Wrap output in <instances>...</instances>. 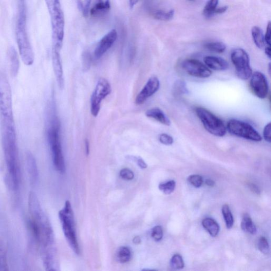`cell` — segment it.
Wrapping results in <instances>:
<instances>
[{
	"label": "cell",
	"mask_w": 271,
	"mask_h": 271,
	"mask_svg": "<svg viewBox=\"0 0 271 271\" xmlns=\"http://www.w3.org/2000/svg\"><path fill=\"white\" fill-rule=\"evenodd\" d=\"M2 147L9 185L17 190L20 184V169L15 126H1Z\"/></svg>",
	"instance_id": "1"
},
{
	"label": "cell",
	"mask_w": 271,
	"mask_h": 271,
	"mask_svg": "<svg viewBox=\"0 0 271 271\" xmlns=\"http://www.w3.org/2000/svg\"><path fill=\"white\" fill-rule=\"evenodd\" d=\"M46 122L47 138L55 168L59 172L63 173L65 172V166L60 141V123L54 101H51L48 104Z\"/></svg>",
	"instance_id": "2"
},
{
	"label": "cell",
	"mask_w": 271,
	"mask_h": 271,
	"mask_svg": "<svg viewBox=\"0 0 271 271\" xmlns=\"http://www.w3.org/2000/svg\"><path fill=\"white\" fill-rule=\"evenodd\" d=\"M29 208L32 231L42 248L43 256L47 253L48 247L52 244V232L36 194L32 192L29 196Z\"/></svg>",
	"instance_id": "3"
},
{
	"label": "cell",
	"mask_w": 271,
	"mask_h": 271,
	"mask_svg": "<svg viewBox=\"0 0 271 271\" xmlns=\"http://www.w3.org/2000/svg\"><path fill=\"white\" fill-rule=\"evenodd\" d=\"M16 35L18 49L24 63L32 65L34 54L27 30V10L25 0H18Z\"/></svg>",
	"instance_id": "4"
},
{
	"label": "cell",
	"mask_w": 271,
	"mask_h": 271,
	"mask_svg": "<svg viewBox=\"0 0 271 271\" xmlns=\"http://www.w3.org/2000/svg\"><path fill=\"white\" fill-rule=\"evenodd\" d=\"M51 19L52 49L60 51L64 37L65 19L60 0H45Z\"/></svg>",
	"instance_id": "5"
},
{
	"label": "cell",
	"mask_w": 271,
	"mask_h": 271,
	"mask_svg": "<svg viewBox=\"0 0 271 271\" xmlns=\"http://www.w3.org/2000/svg\"><path fill=\"white\" fill-rule=\"evenodd\" d=\"M12 108L9 83L5 75L0 72V124H15Z\"/></svg>",
	"instance_id": "6"
},
{
	"label": "cell",
	"mask_w": 271,
	"mask_h": 271,
	"mask_svg": "<svg viewBox=\"0 0 271 271\" xmlns=\"http://www.w3.org/2000/svg\"><path fill=\"white\" fill-rule=\"evenodd\" d=\"M62 230L69 245L76 254H79L80 249L74 229V221L70 203L66 201L63 210L59 212Z\"/></svg>",
	"instance_id": "7"
},
{
	"label": "cell",
	"mask_w": 271,
	"mask_h": 271,
	"mask_svg": "<svg viewBox=\"0 0 271 271\" xmlns=\"http://www.w3.org/2000/svg\"><path fill=\"white\" fill-rule=\"evenodd\" d=\"M196 113L206 130L210 134L219 137L226 135V127L219 118L204 108H197Z\"/></svg>",
	"instance_id": "8"
},
{
	"label": "cell",
	"mask_w": 271,
	"mask_h": 271,
	"mask_svg": "<svg viewBox=\"0 0 271 271\" xmlns=\"http://www.w3.org/2000/svg\"><path fill=\"white\" fill-rule=\"evenodd\" d=\"M227 130L232 135L253 142H259L262 138L258 131L245 121L231 120L227 122Z\"/></svg>",
	"instance_id": "9"
},
{
	"label": "cell",
	"mask_w": 271,
	"mask_h": 271,
	"mask_svg": "<svg viewBox=\"0 0 271 271\" xmlns=\"http://www.w3.org/2000/svg\"><path fill=\"white\" fill-rule=\"evenodd\" d=\"M231 60L240 79L246 80L251 77L253 71L250 66L249 56L245 51L241 48L234 50L231 54Z\"/></svg>",
	"instance_id": "10"
},
{
	"label": "cell",
	"mask_w": 271,
	"mask_h": 271,
	"mask_svg": "<svg viewBox=\"0 0 271 271\" xmlns=\"http://www.w3.org/2000/svg\"><path fill=\"white\" fill-rule=\"evenodd\" d=\"M111 90L112 89L108 80L105 78L99 79L91 98V113L93 117L98 116L101 102L111 93Z\"/></svg>",
	"instance_id": "11"
},
{
	"label": "cell",
	"mask_w": 271,
	"mask_h": 271,
	"mask_svg": "<svg viewBox=\"0 0 271 271\" xmlns=\"http://www.w3.org/2000/svg\"><path fill=\"white\" fill-rule=\"evenodd\" d=\"M184 70L189 75L198 78H208L212 72L202 62L195 59H186L182 62Z\"/></svg>",
	"instance_id": "12"
},
{
	"label": "cell",
	"mask_w": 271,
	"mask_h": 271,
	"mask_svg": "<svg viewBox=\"0 0 271 271\" xmlns=\"http://www.w3.org/2000/svg\"><path fill=\"white\" fill-rule=\"evenodd\" d=\"M250 81V88L253 93L261 99H266L269 94V85L266 76L260 72L252 74Z\"/></svg>",
	"instance_id": "13"
},
{
	"label": "cell",
	"mask_w": 271,
	"mask_h": 271,
	"mask_svg": "<svg viewBox=\"0 0 271 271\" xmlns=\"http://www.w3.org/2000/svg\"><path fill=\"white\" fill-rule=\"evenodd\" d=\"M160 87V82L156 76L149 79L141 91L137 95L135 103L137 105H143L146 101L156 93Z\"/></svg>",
	"instance_id": "14"
},
{
	"label": "cell",
	"mask_w": 271,
	"mask_h": 271,
	"mask_svg": "<svg viewBox=\"0 0 271 271\" xmlns=\"http://www.w3.org/2000/svg\"><path fill=\"white\" fill-rule=\"evenodd\" d=\"M117 37V32L115 30H111L107 33L97 45L94 52V58L96 60L101 59L113 46Z\"/></svg>",
	"instance_id": "15"
},
{
	"label": "cell",
	"mask_w": 271,
	"mask_h": 271,
	"mask_svg": "<svg viewBox=\"0 0 271 271\" xmlns=\"http://www.w3.org/2000/svg\"><path fill=\"white\" fill-rule=\"evenodd\" d=\"M52 62L56 79L59 88L62 89L64 86V78L60 51L52 49Z\"/></svg>",
	"instance_id": "16"
},
{
	"label": "cell",
	"mask_w": 271,
	"mask_h": 271,
	"mask_svg": "<svg viewBox=\"0 0 271 271\" xmlns=\"http://www.w3.org/2000/svg\"><path fill=\"white\" fill-rule=\"evenodd\" d=\"M26 169L30 182L34 184L38 178V170L35 158L30 151H28L26 156Z\"/></svg>",
	"instance_id": "17"
},
{
	"label": "cell",
	"mask_w": 271,
	"mask_h": 271,
	"mask_svg": "<svg viewBox=\"0 0 271 271\" xmlns=\"http://www.w3.org/2000/svg\"><path fill=\"white\" fill-rule=\"evenodd\" d=\"M204 62L208 67L214 71H225L229 67L228 62L220 57L208 56L204 58Z\"/></svg>",
	"instance_id": "18"
},
{
	"label": "cell",
	"mask_w": 271,
	"mask_h": 271,
	"mask_svg": "<svg viewBox=\"0 0 271 271\" xmlns=\"http://www.w3.org/2000/svg\"><path fill=\"white\" fill-rule=\"evenodd\" d=\"M110 8V0H95L90 14L93 17H98L105 15Z\"/></svg>",
	"instance_id": "19"
},
{
	"label": "cell",
	"mask_w": 271,
	"mask_h": 271,
	"mask_svg": "<svg viewBox=\"0 0 271 271\" xmlns=\"http://www.w3.org/2000/svg\"><path fill=\"white\" fill-rule=\"evenodd\" d=\"M147 117L151 118L165 126H170L171 122L169 118L167 117L163 111L158 108L149 109L145 113Z\"/></svg>",
	"instance_id": "20"
},
{
	"label": "cell",
	"mask_w": 271,
	"mask_h": 271,
	"mask_svg": "<svg viewBox=\"0 0 271 271\" xmlns=\"http://www.w3.org/2000/svg\"><path fill=\"white\" fill-rule=\"evenodd\" d=\"M8 55L10 63L11 73L14 77H16L19 71L20 61L18 53L15 48L11 47L9 48Z\"/></svg>",
	"instance_id": "21"
},
{
	"label": "cell",
	"mask_w": 271,
	"mask_h": 271,
	"mask_svg": "<svg viewBox=\"0 0 271 271\" xmlns=\"http://www.w3.org/2000/svg\"><path fill=\"white\" fill-rule=\"evenodd\" d=\"M252 35L254 42L257 47L260 49L265 48L266 44L265 36H264L263 32L260 27L254 26L252 28Z\"/></svg>",
	"instance_id": "22"
},
{
	"label": "cell",
	"mask_w": 271,
	"mask_h": 271,
	"mask_svg": "<svg viewBox=\"0 0 271 271\" xmlns=\"http://www.w3.org/2000/svg\"><path fill=\"white\" fill-rule=\"evenodd\" d=\"M241 228L243 231L252 235L255 234L257 232L256 227L253 223L251 217L247 213L243 215Z\"/></svg>",
	"instance_id": "23"
},
{
	"label": "cell",
	"mask_w": 271,
	"mask_h": 271,
	"mask_svg": "<svg viewBox=\"0 0 271 271\" xmlns=\"http://www.w3.org/2000/svg\"><path fill=\"white\" fill-rule=\"evenodd\" d=\"M202 224L206 230L213 237H216L218 235L220 227L216 221L207 218L203 220Z\"/></svg>",
	"instance_id": "24"
},
{
	"label": "cell",
	"mask_w": 271,
	"mask_h": 271,
	"mask_svg": "<svg viewBox=\"0 0 271 271\" xmlns=\"http://www.w3.org/2000/svg\"><path fill=\"white\" fill-rule=\"evenodd\" d=\"M219 3V0H210L205 6L203 15L207 18H210L215 15V11H216L217 5Z\"/></svg>",
	"instance_id": "25"
},
{
	"label": "cell",
	"mask_w": 271,
	"mask_h": 271,
	"mask_svg": "<svg viewBox=\"0 0 271 271\" xmlns=\"http://www.w3.org/2000/svg\"><path fill=\"white\" fill-rule=\"evenodd\" d=\"M6 246L4 242L0 240V271H8Z\"/></svg>",
	"instance_id": "26"
},
{
	"label": "cell",
	"mask_w": 271,
	"mask_h": 271,
	"mask_svg": "<svg viewBox=\"0 0 271 271\" xmlns=\"http://www.w3.org/2000/svg\"><path fill=\"white\" fill-rule=\"evenodd\" d=\"M117 259L120 263H127L131 258V253L130 249L127 247H121L117 252Z\"/></svg>",
	"instance_id": "27"
},
{
	"label": "cell",
	"mask_w": 271,
	"mask_h": 271,
	"mask_svg": "<svg viewBox=\"0 0 271 271\" xmlns=\"http://www.w3.org/2000/svg\"><path fill=\"white\" fill-rule=\"evenodd\" d=\"M222 213L226 222L227 228L231 229L234 225V218L229 207L225 205L222 208Z\"/></svg>",
	"instance_id": "28"
},
{
	"label": "cell",
	"mask_w": 271,
	"mask_h": 271,
	"mask_svg": "<svg viewBox=\"0 0 271 271\" xmlns=\"http://www.w3.org/2000/svg\"><path fill=\"white\" fill-rule=\"evenodd\" d=\"M204 46L207 50L217 53H224L226 50V45L221 42H208Z\"/></svg>",
	"instance_id": "29"
},
{
	"label": "cell",
	"mask_w": 271,
	"mask_h": 271,
	"mask_svg": "<svg viewBox=\"0 0 271 271\" xmlns=\"http://www.w3.org/2000/svg\"><path fill=\"white\" fill-rule=\"evenodd\" d=\"M176 186V183L175 181H170L166 183H162L159 185V189L165 194H170L175 190Z\"/></svg>",
	"instance_id": "30"
},
{
	"label": "cell",
	"mask_w": 271,
	"mask_h": 271,
	"mask_svg": "<svg viewBox=\"0 0 271 271\" xmlns=\"http://www.w3.org/2000/svg\"><path fill=\"white\" fill-rule=\"evenodd\" d=\"M171 266L174 269H182L184 267V263L182 256L176 254L172 257L171 260Z\"/></svg>",
	"instance_id": "31"
},
{
	"label": "cell",
	"mask_w": 271,
	"mask_h": 271,
	"mask_svg": "<svg viewBox=\"0 0 271 271\" xmlns=\"http://www.w3.org/2000/svg\"><path fill=\"white\" fill-rule=\"evenodd\" d=\"M174 15H175V10H173L167 12L158 11L155 13L154 18L159 20L169 21L173 18Z\"/></svg>",
	"instance_id": "32"
},
{
	"label": "cell",
	"mask_w": 271,
	"mask_h": 271,
	"mask_svg": "<svg viewBox=\"0 0 271 271\" xmlns=\"http://www.w3.org/2000/svg\"><path fill=\"white\" fill-rule=\"evenodd\" d=\"M91 1V0H76L78 8L85 17H87L88 15Z\"/></svg>",
	"instance_id": "33"
},
{
	"label": "cell",
	"mask_w": 271,
	"mask_h": 271,
	"mask_svg": "<svg viewBox=\"0 0 271 271\" xmlns=\"http://www.w3.org/2000/svg\"><path fill=\"white\" fill-rule=\"evenodd\" d=\"M258 248L263 254H268L269 253V244L266 238L262 237L260 239L258 242Z\"/></svg>",
	"instance_id": "34"
},
{
	"label": "cell",
	"mask_w": 271,
	"mask_h": 271,
	"mask_svg": "<svg viewBox=\"0 0 271 271\" xmlns=\"http://www.w3.org/2000/svg\"><path fill=\"white\" fill-rule=\"evenodd\" d=\"M188 181L193 186L198 188L203 185V179L199 175H192L188 178Z\"/></svg>",
	"instance_id": "35"
},
{
	"label": "cell",
	"mask_w": 271,
	"mask_h": 271,
	"mask_svg": "<svg viewBox=\"0 0 271 271\" xmlns=\"http://www.w3.org/2000/svg\"><path fill=\"white\" fill-rule=\"evenodd\" d=\"M151 236L153 239L159 241L162 240L163 236V232L162 228L159 226H156L152 229L151 232Z\"/></svg>",
	"instance_id": "36"
},
{
	"label": "cell",
	"mask_w": 271,
	"mask_h": 271,
	"mask_svg": "<svg viewBox=\"0 0 271 271\" xmlns=\"http://www.w3.org/2000/svg\"><path fill=\"white\" fill-rule=\"evenodd\" d=\"M158 140L159 142L161 144L167 146L171 145L174 142L173 137L165 133L159 135Z\"/></svg>",
	"instance_id": "37"
},
{
	"label": "cell",
	"mask_w": 271,
	"mask_h": 271,
	"mask_svg": "<svg viewBox=\"0 0 271 271\" xmlns=\"http://www.w3.org/2000/svg\"><path fill=\"white\" fill-rule=\"evenodd\" d=\"M120 176L123 180H131L134 178V174L130 169H123L120 171Z\"/></svg>",
	"instance_id": "38"
},
{
	"label": "cell",
	"mask_w": 271,
	"mask_h": 271,
	"mask_svg": "<svg viewBox=\"0 0 271 271\" xmlns=\"http://www.w3.org/2000/svg\"><path fill=\"white\" fill-rule=\"evenodd\" d=\"M271 123L269 122L266 125L265 128L263 130V138L265 139V140L270 143L271 142Z\"/></svg>",
	"instance_id": "39"
},
{
	"label": "cell",
	"mask_w": 271,
	"mask_h": 271,
	"mask_svg": "<svg viewBox=\"0 0 271 271\" xmlns=\"http://www.w3.org/2000/svg\"><path fill=\"white\" fill-rule=\"evenodd\" d=\"M266 44L268 46H271V23L269 22L266 35L265 36Z\"/></svg>",
	"instance_id": "40"
},
{
	"label": "cell",
	"mask_w": 271,
	"mask_h": 271,
	"mask_svg": "<svg viewBox=\"0 0 271 271\" xmlns=\"http://www.w3.org/2000/svg\"><path fill=\"white\" fill-rule=\"evenodd\" d=\"M136 162L137 164L140 168L142 169H145L148 168V165L143 160L142 158L137 157L136 158Z\"/></svg>",
	"instance_id": "41"
},
{
	"label": "cell",
	"mask_w": 271,
	"mask_h": 271,
	"mask_svg": "<svg viewBox=\"0 0 271 271\" xmlns=\"http://www.w3.org/2000/svg\"><path fill=\"white\" fill-rule=\"evenodd\" d=\"M249 187L250 189H251L253 192L258 194H260L261 192L258 186H256L254 184H249Z\"/></svg>",
	"instance_id": "42"
},
{
	"label": "cell",
	"mask_w": 271,
	"mask_h": 271,
	"mask_svg": "<svg viewBox=\"0 0 271 271\" xmlns=\"http://www.w3.org/2000/svg\"><path fill=\"white\" fill-rule=\"evenodd\" d=\"M228 9V7L227 6L221 7V8H217L216 11H215V14H221L224 13Z\"/></svg>",
	"instance_id": "43"
},
{
	"label": "cell",
	"mask_w": 271,
	"mask_h": 271,
	"mask_svg": "<svg viewBox=\"0 0 271 271\" xmlns=\"http://www.w3.org/2000/svg\"><path fill=\"white\" fill-rule=\"evenodd\" d=\"M265 53L269 59H271V46L267 45L265 47Z\"/></svg>",
	"instance_id": "44"
},
{
	"label": "cell",
	"mask_w": 271,
	"mask_h": 271,
	"mask_svg": "<svg viewBox=\"0 0 271 271\" xmlns=\"http://www.w3.org/2000/svg\"><path fill=\"white\" fill-rule=\"evenodd\" d=\"M85 148L87 155H89L90 153V143L88 139L85 141Z\"/></svg>",
	"instance_id": "45"
},
{
	"label": "cell",
	"mask_w": 271,
	"mask_h": 271,
	"mask_svg": "<svg viewBox=\"0 0 271 271\" xmlns=\"http://www.w3.org/2000/svg\"><path fill=\"white\" fill-rule=\"evenodd\" d=\"M139 0H129V6L131 9H133Z\"/></svg>",
	"instance_id": "46"
},
{
	"label": "cell",
	"mask_w": 271,
	"mask_h": 271,
	"mask_svg": "<svg viewBox=\"0 0 271 271\" xmlns=\"http://www.w3.org/2000/svg\"><path fill=\"white\" fill-rule=\"evenodd\" d=\"M206 184L210 186H213L214 185V182L211 179H207L206 181Z\"/></svg>",
	"instance_id": "47"
},
{
	"label": "cell",
	"mask_w": 271,
	"mask_h": 271,
	"mask_svg": "<svg viewBox=\"0 0 271 271\" xmlns=\"http://www.w3.org/2000/svg\"><path fill=\"white\" fill-rule=\"evenodd\" d=\"M141 240L140 238L139 237H135L134 240H133V242L135 243V244H140V243L141 242Z\"/></svg>",
	"instance_id": "48"
},
{
	"label": "cell",
	"mask_w": 271,
	"mask_h": 271,
	"mask_svg": "<svg viewBox=\"0 0 271 271\" xmlns=\"http://www.w3.org/2000/svg\"><path fill=\"white\" fill-rule=\"evenodd\" d=\"M269 74H271V63H269Z\"/></svg>",
	"instance_id": "49"
},
{
	"label": "cell",
	"mask_w": 271,
	"mask_h": 271,
	"mask_svg": "<svg viewBox=\"0 0 271 271\" xmlns=\"http://www.w3.org/2000/svg\"><path fill=\"white\" fill-rule=\"evenodd\" d=\"M189 1H194V0H189Z\"/></svg>",
	"instance_id": "50"
}]
</instances>
